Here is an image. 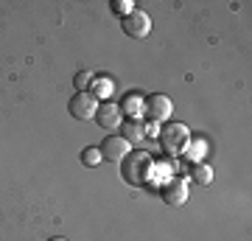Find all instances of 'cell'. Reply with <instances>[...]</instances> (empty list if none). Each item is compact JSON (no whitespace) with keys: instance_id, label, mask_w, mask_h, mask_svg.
<instances>
[{"instance_id":"6da1fadb","label":"cell","mask_w":252,"mask_h":241,"mask_svg":"<svg viewBox=\"0 0 252 241\" xmlns=\"http://www.w3.org/2000/svg\"><path fill=\"white\" fill-rule=\"evenodd\" d=\"M152 154L149 152H140V149H132V152L126 154L124 160H121V174L129 185H146L149 179H152Z\"/></svg>"},{"instance_id":"7a4b0ae2","label":"cell","mask_w":252,"mask_h":241,"mask_svg":"<svg viewBox=\"0 0 252 241\" xmlns=\"http://www.w3.org/2000/svg\"><path fill=\"white\" fill-rule=\"evenodd\" d=\"M160 146L162 152L168 154V157H177V154L185 152V146L190 143V135H188V126L185 124H168L160 129Z\"/></svg>"},{"instance_id":"3957f363","label":"cell","mask_w":252,"mask_h":241,"mask_svg":"<svg viewBox=\"0 0 252 241\" xmlns=\"http://www.w3.org/2000/svg\"><path fill=\"white\" fill-rule=\"evenodd\" d=\"M171 112H174V104L162 93H154V96L143 99V118H149V124H162V121L171 118Z\"/></svg>"},{"instance_id":"277c9868","label":"cell","mask_w":252,"mask_h":241,"mask_svg":"<svg viewBox=\"0 0 252 241\" xmlns=\"http://www.w3.org/2000/svg\"><path fill=\"white\" fill-rule=\"evenodd\" d=\"M121 26H124V34L135 36V39H146L149 31H152V17H149L143 9H135L132 14H126V17L121 20Z\"/></svg>"},{"instance_id":"5b68a950","label":"cell","mask_w":252,"mask_h":241,"mask_svg":"<svg viewBox=\"0 0 252 241\" xmlns=\"http://www.w3.org/2000/svg\"><path fill=\"white\" fill-rule=\"evenodd\" d=\"M95 109H98V99L93 96L90 90L87 93H76L70 99V115L76 121H90V118H95Z\"/></svg>"},{"instance_id":"8992f818","label":"cell","mask_w":252,"mask_h":241,"mask_svg":"<svg viewBox=\"0 0 252 241\" xmlns=\"http://www.w3.org/2000/svg\"><path fill=\"white\" fill-rule=\"evenodd\" d=\"M101 152V160H109V163H121L126 157V154L132 152V146L121 138V135H109V138H104V143L98 146Z\"/></svg>"},{"instance_id":"52a82bcc","label":"cell","mask_w":252,"mask_h":241,"mask_svg":"<svg viewBox=\"0 0 252 241\" xmlns=\"http://www.w3.org/2000/svg\"><path fill=\"white\" fill-rule=\"evenodd\" d=\"M160 197L165 199V205H171V207L185 205V199H188V188H185V179L171 177L168 182H165V185L160 188Z\"/></svg>"},{"instance_id":"ba28073f","label":"cell","mask_w":252,"mask_h":241,"mask_svg":"<svg viewBox=\"0 0 252 241\" xmlns=\"http://www.w3.org/2000/svg\"><path fill=\"white\" fill-rule=\"evenodd\" d=\"M121 107L118 104H112V101H104V104H98V109H95V121H98L104 129H118L121 126Z\"/></svg>"},{"instance_id":"9c48e42d","label":"cell","mask_w":252,"mask_h":241,"mask_svg":"<svg viewBox=\"0 0 252 241\" xmlns=\"http://www.w3.org/2000/svg\"><path fill=\"white\" fill-rule=\"evenodd\" d=\"M118 107H121V112H126V115L132 118V121H140L143 118V99L137 93H129L124 99V104H118Z\"/></svg>"},{"instance_id":"30bf717a","label":"cell","mask_w":252,"mask_h":241,"mask_svg":"<svg viewBox=\"0 0 252 241\" xmlns=\"http://www.w3.org/2000/svg\"><path fill=\"white\" fill-rule=\"evenodd\" d=\"M121 138H124L129 146H132V143H140L146 138L143 124H140V121H126V124H124V135H121Z\"/></svg>"},{"instance_id":"8fae6325","label":"cell","mask_w":252,"mask_h":241,"mask_svg":"<svg viewBox=\"0 0 252 241\" xmlns=\"http://www.w3.org/2000/svg\"><path fill=\"white\" fill-rule=\"evenodd\" d=\"M190 174H193V179H196L199 185H210V182H213V169H210L207 163H193Z\"/></svg>"},{"instance_id":"7c38bea8","label":"cell","mask_w":252,"mask_h":241,"mask_svg":"<svg viewBox=\"0 0 252 241\" xmlns=\"http://www.w3.org/2000/svg\"><path fill=\"white\" fill-rule=\"evenodd\" d=\"M185 157H188V160H193V163H202V157H205L207 154V143L205 140H193V143H188V146H185Z\"/></svg>"},{"instance_id":"4fadbf2b","label":"cell","mask_w":252,"mask_h":241,"mask_svg":"<svg viewBox=\"0 0 252 241\" xmlns=\"http://www.w3.org/2000/svg\"><path fill=\"white\" fill-rule=\"evenodd\" d=\"M90 87H93V90H90L93 96H95V99H101V96H109V93L115 90V84H112L109 79H93Z\"/></svg>"},{"instance_id":"5bb4252c","label":"cell","mask_w":252,"mask_h":241,"mask_svg":"<svg viewBox=\"0 0 252 241\" xmlns=\"http://www.w3.org/2000/svg\"><path fill=\"white\" fill-rule=\"evenodd\" d=\"M73 84H76L79 93H87L90 84H93V73L90 70H79V73H76V79H73Z\"/></svg>"},{"instance_id":"9a60e30c","label":"cell","mask_w":252,"mask_h":241,"mask_svg":"<svg viewBox=\"0 0 252 241\" xmlns=\"http://www.w3.org/2000/svg\"><path fill=\"white\" fill-rule=\"evenodd\" d=\"M81 163H84V166H98V163H101L98 146H87V149L81 152Z\"/></svg>"},{"instance_id":"2e32d148","label":"cell","mask_w":252,"mask_h":241,"mask_svg":"<svg viewBox=\"0 0 252 241\" xmlns=\"http://www.w3.org/2000/svg\"><path fill=\"white\" fill-rule=\"evenodd\" d=\"M112 11H118L121 17H126V14L135 11V3H129V0H115V3H112Z\"/></svg>"},{"instance_id":"e0dca14e","label":"cell","mask_w":252,"mask_h":241,"mask_svg":"<svg viewBox=\"0 0 252 241\" xmlns=\"http://www.w3.org/2000/svg\"><path fill=\"white\" fill-rule=\"evenodd\" d=\"M51 241H67V239H59V236H56V239H51Z\"/></svg>"}]
</instances>
